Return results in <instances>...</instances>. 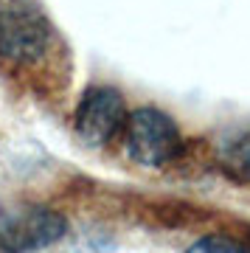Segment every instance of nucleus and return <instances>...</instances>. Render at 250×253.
Wrapping results in <instances>:
<instances>
[{
    "label": "nucleus",
    "instance_id": "obj_1",
    "mask_svg": "<svg viewBox=\"0 0 250 253\" xmlns=\"http://www.w3.org/2000/svg\"><path fill=\"white\" fill-rule=\"evenodd\" d=\"M51 45V26L37 3L6 0L0 6V56L14 65L42 59Z\"/></svg>",
    "mask_w": 250,
    "mask_h": 253
},
{
    "label": "nucleus",
    "instance_id": "obj_2",
    "mask_svg": "<svg viewBox=\"0 0 250 253\" xmlns=\"http://www.w3.org/2000/svg\"><path fill=\"white\" fill-rule=\"evenodd\" d=\"M124 146L126 155L141 166H166L180 152V129L166 113L141 107L126 118Z\"/></svg>",
    "mask_w": 250,
    "mask_h": 253
},
{
    "label": "nucleus",
    "instance_id": "obj_3",
    "mask_svg": "<svg viewBox=\"0 0 250 253\" xmlns=\"http://www.w3.org/2000/svg\"><path fill=\"white\" fill-rule=\"evenodd\" d=\"M68 231L56 211L42 206H20L0 214V253H31L59 242Z\"/></svg>",
    "mask_w": 250,
    "mask_h": 253
},
{
    "label": "nucleus",
    "instance_id": "obj_4",
    "mask_svg": "<svg viewBox=\"0 0 250 253\" xmlns=\"http://www.w3.org/2000/svg\"><path fill=\"white\" fill-rule=\"evenodd\" d=\"M126 107L113 87H90L76 107V135L90 146H104L126 126Z\"/></svg>",
    "mask_w": 250,
    "mask_h": 253
},
{
    "label": "nucleus",
    "instance_id": "obj_5",
    "mask_svg": "<svg viewBox=\"0 0 250 253\" xmlns=\"http://www.w3.org/2000/svg\"><path fill=\"white\" fill-rule=\"evenodd\" d=\"M219 166L231 180L250 183V129L225 146L222 155H219Z\"/></svg>",
    "mask_w": 250,
    "mask_h": 253
},
{
    "label": "nucleus",
    "instance_id": "obj_6",
    "mask_svg": "<svg viewBox=\"0 0 250 253\" xmlns=\"http://www.w3.org/2000/svg\"><path fill=\"white\" fill-rule=\"evenodd\" d=\"M186 253H250V248L236 239H228V236H206L191 245Z\"/></svg>",
    "mask_w": 250,
    "mask_h": 253
}]
</instances>
